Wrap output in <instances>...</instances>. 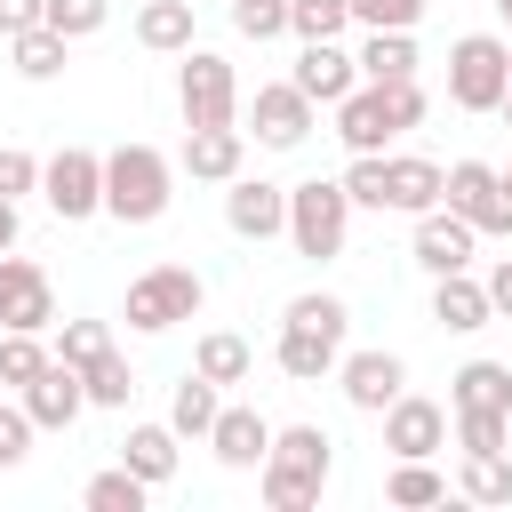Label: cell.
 Instances as JSON below:
<instances>
[{"label":"cell","instance_id":"39","mask_svg":"<svg viewBox=\"0 0 512 512\" xmlns=\"http://www.w3.org/2000/svg\"><path fill=\"white\" fill-rule=\"evenodd\" d=\"M280 320H304V328H352V312H344V296H328V288H304V296H288V312Z\"/></svg>","mask_w":512,"mask_h":512},{"label":"cell","instance_id":"40","mask_svg":"<svg viewBox=\"0 0 512 512\" xmlns=\"http://www.w3.org/2000/svg\"><path fill=\"white\" fill-rule=\"evenodd\" d=\"M232 32L240 40H280L288 32V0H232Z\"/></svg>","mask_w":512,"mask_h":512},{"label":"cell","instance_id":"25","mask_svg":"<svg viewBox=\"0 0 512 512\" xmlns=\"http://www.w3.org/2000/svg\"><path fill=\"white\" fill-rule=\"evenodd\" d=\"M192 368H200L208 384H248V376H256V344L232 336V328H208V336L192 344Z\"/></svg>","mask_w":512,"mask_h":512},{"label":"cell","instance_id":"45","mask_svg":"<svg viewBox=\"0 0 512 512\" xmlns=\"http://www.w3.org/2000/svg\"><path fill=\"white\" fill-rule=\"evenodd\" d=\"M32 24H48V0H0V40H16Z\"/></svg>","mask_w":512,"mask_h":512},{"label":"cell","instance_id":"12","mask_svg":"<svg viewBox=\"0 0 512 512\" xmlns=\"http://www.w3.org/2000/svg\"><path fill=\"white\" fill-rule=\"evenodd\" d=\"M336 384H344V400H352L360 416H384V408L408 392V360L384 352V344H368V352H344V360H336Z\"/></svg>","mask_w":512,"mask_h":512},{"label":"cell","instance_id":"35","mask_svg":"<svg viewBox=\"0 0 512 512\" xmlns=\"http://www.w3.org/2000/svg\"><path fill=\"white\" fill-rule=\"evenodd\" d=\"M448 416H456V448L464 456H496L512 440V416L504 408H448Z\"/></svg>","mask_w":512,"mask_h":512},{"label":"cell","instance_id":"42","mask_svg":"<svg viewBox=\"0 0 512 512\" xmlns=\"http://www.w3.org/2000/svg\"><path fill=\"white\" fill-rule=\"evenodd\" d=\"M344 192H352V208H376V216H384V152H352Z\"/></svg>","mask_w":512,"mask_h":512},{"label":"cell","instance_id":"32","mask_svg":"<svg viewBox=\"0 0 512 512\" xmlns=\"http://www.w3.org/2000/svg\"><path fill=\"white\" fill-rule=\"evenodd\" d=\"M456 496H464V504H512V456H504V448H496V456H464Z\"/></svg>","mask_w":512,"mask_h":512},{"label":"cell","instance_id":"47","mask_svg":"<svg viewBox=\"0 0 512 512\" xmlns=\"http://www.w3.org/2000/svg\"><path fill=\"white\" fill-rule=\"evenodd\" d=\"M16 248V200H0V256Z\"/></svg>","mask_w":512,"mask_h":512},{"label":"cell","instance_id":"14","mask_svg":"<svg viewBox=\"0 0 512 512\" xmlns=\"http://www.w3.org/2000/svg\"><path fill=\"white\" fill-rule=\"evenodd\" d=\"M272 432H280V424H272V416H256L248 400H224V408H216V424H208V448H216V464H224V472H256V464L272 456Z\"/></svg>","mask_w":512,"mask_h":512},{"label":"cell","instance_id":"19","mask_svg":"<svg viewBox=\"0 0 512 512\" xmlns=\"http://www.w3.org/2000/svg\"><path fill=\"white\" fill-rule=\"evenodd\" d=\"M384 448H392V456H440V448H448V408L424 400V392H400V400L384 408Z\"/></svg>","mask_w":512,"mask_h":512},{"label":"cell","instance_id":"13","mask_svg":"<svg viewBox=\"0 0 512 512\" xmlns=\"http://www.w3.org/2000/svg\"><path fill=\"white\" fill-rule=\"evenodd\" d=\"M0 328H32V336H48L56 328V288H48V272L32 264V256H0Z\"/></svg>","mask_w":512,"mask_h":512},{"label":"cell","instance_id":"36","mask_svg":"<svg viewBox=\"0 0 512 512\" xmlns=\"http://www.w3.org/2000/svg\"><path fill=\"white\" fill-rule=\"evenodd\" d=\"M288 32L296 40H344L352 32V0H288Z\"/></svg>","mask_w":512,"mask_h":512},{"label":"cell","instance_id":"26","mask_svg":"<svg viewBox=\"0 0 512 512\" xmlns=\"http://www.w3.org/2000/svg\"><path fill=\"white\" fill-rule=\"evenodd\" d=\"M448 408H504L512 416V368L504 360H464L448 376Z\"/></svg>","mask_w":512,"mask_h":512},{"label":"cell","instance_id":"38","mask_svg":"<svg viewBox=\"0 0 512 512\" xmlns=\"http://www.w3.org/2000/svg\"><path fill=\"white\" fill-rule=\"evenodd\" d=\"M352 24L360 32H416L424 24V0H352Z\"/></svg>","mask_w":512,"mask_h":512},{"label":"cell","instance_id":"5","mask_svg":"<svg viewBox=\"0 0 512 512\" xmlns=\"http://www.w3.org/2000/svg\"><path fill=\"white\" fill-rule=\"evenodd\" d=\"M504 88H512V40L504 32L448 40V104L456 112H504Z\"/></svg>","mask_w":512,"mask_h":512},{"label":"cell","instance_id":"17","mask_svg":"<svg viewBox=\"0 0 512 512\" xmlns=\"http://www.w3.org/2000/svg\"><path fill=\"white\" fill-rule=\"evenodd\" d=\"M472 248H480V232H472V224H464L448 200L416 216V248H408V256H416L432 280H440V272H472Z\"/></svg>","mask_w":512,"mask_h":512},{"label":"cell","instance_id":"50","mask_svg":"<svg viewBox=\"0 0 512 512\" xmlns=\"http://www.w3.org/2000/svg\"><path fill=\"white\" fill-rule=\"evenodd\" d=\"M504 192H512V168H504Z\"/></svg>","mask_w":512,"mask_h":512},{"label":"cell","instance_id":"34","mask_svg":"<svg viewBox=\"0 0 512 512\" xmlns=\"http://www.w3.org/2000/svg\"><path fill=\"white\" fill-rule=\"evenodd\" d=\"M48 360H56V352H48L32 328H0V384H8V392H24Z\"/></svg>","mask_w":512,"mask_h":512},{"label":"cell","instance_id":"31","mask_svg":"<svg viewBox=\"0 0 512 512\" xmlns=\"http://www.w3.org/2000/svg\"><path fill=\"white\" fill-rule=\"evenodd\" d=\"M80 384H88V408H128V400H136V368L120 360V344L96 352V360L80 368Z\"/></svg>","mask_w":512,"mask_h":512},{"label":"cell","instance_id":"18","mask_svg":"<svg viewBox=\"0 0 512 512\" xmlns=\"http://www.w3.org/2000/svg\"><path fill=\"white\" fill-rule=\"evenodd\" d=\"M16 400H24V416H32L40 432H72V424H80V408H88V384H80V368H72V360H48Z\"/></svg>","mask_w":512,"mask_h":512},{"label":"cell","instance_id":"30","mask_svg":"<svg viewBox=\"0 0 512 512\" xmlns=\"http://www.w3.org/2000/svg\"><path fill=\"white\" fill-rule=\"evenodd\" d=\"M392 504H448V472H432V456H392V480H384Z\"/></svg>","mask_w":512,"mask_h":512},{"label":"cell","instance_id":"22","mask_svg":"<svg viewBox=\"0 0 512 512\" xmlns=\"http://www.w3.org/2000/svg\"><path fill=\"white\" fill-rule=\"evenodd\" d=\"M432 320H440L448 336H480V328L496 320L488 280H472V272H440V280H432Z\"/></svg>","mask_w":512,"mask_h":512},{"label":"cell","instance_id":"2","mask_svg":"<svg viewBox=\"0 0 512 512\" xmlns=\"http://www.w3.org/2000/svg\"><path fill=\"white\" fill-rule=\"evenodd\" d=\"M424 112H432V96H424L416 80H360V88L336 104V136H344V152H384V144L408 136Z\"/></svg>","mask_w":512,"mask_h":512},{"label":"cell","instance_id":"49","mask_svg":"<svg viewBox=\"0 0 512 512\" xmlns=\"http://www.w3.org/2000/svg\"><path fill=\"white\" fill-rule=\"evenodd\" d=\"M504 120H512V88H504Z\"/></svg>","mask_w":512,"mask_h":512},{"label":"cell","instance_id":"10","mask_svg":"<svg viewBox=\"0 0 512 512\" xmlns=\"http://www.w3.org/2000/svg\"><path fill=\"white\" fill-rule=\"evenodd\" d=\"M312 120H320V104H312L296 80H264V88L248 96V128H256L264 152H296V144L312 136Z\"/></svg>","mask_w":512,"mask_h":512},{"label":"cell","instance_id":"28","mask_svg":"<svg viewBox=\"0 0 512 512\" xmlns=\"http://www.w3.org/2000/svg\"><path fill=\"white\" fill-rule=\"evenodd\" d=\"M216 408H224V384H208L200 368L168 392V424L184 432V440H208V424H216Z\"/></svg>","mask_w":512,"mask_h":512},{"label":"cell","instance_id":"33","mask_svg":"<svg viewBox=\"0 0 512 512\" xmlns=\"http://www.w3.org/2000/svg\"><path fill=\"white\" fill-rule=\"evenodd\" d=\"M144 496H152V480H136L128 464H112V472H96V480L80 488L88 512H144Z\"/></svg>","mask_w":512,"mask_h":512},{"label":"cell","instance_id":"37","mask_svg":"<svg viewBox=\"0 0 512 512\" xmlns=\"http://www.w3.org/2000/svg\"><path fill=\"white\" fill-rule=\"evenodd\" d=\"M96 352H112V328H104V320H56V360L88 368Z\"/></svg>","mask_w":512,"mask_h":512},{"label":"cell","instance_id":"48","mask_svg":"<svg viewBox=\"0 0 512 512\" xmlns=\"http://www.w3.org/2000/svg\"><path fill=\"white\" fill-rule=\"evenodd\" d=\"M496 24H504V40H512V0H496Z\"/></svg>","mask_w":512,"mask_h":512},{"label":"cell","instance_id":"24","mask_svg":"<svg viewBox=\"0 0 512 512\" xmlns=\"http://www.w3.org/2000/svg\"><path fill=\"white\" fill-rule=\"evenodd\" d=\"M192 32H200L192 0H144V8H136V40H144L152 56H184Z\"/></svg>","mask_w":512,"mask_h":512},{"label":"cell","instance_id":"23","mask_svg":"<svg viewBox=\"0 0 512 512\" xmlns=\"http://www.w3.org/2000/svg\"><path fill=\"white\" fill-rule=\"evenodd\" d=\"M120 464H128L136 480L168 488V480H176V464H184V432H176V424H128V440H120Z\"/></svg>","mask_w":512,"mask_h":512},{"label":"cell","instance_id":"11","mask_svg":"<svg viewBox=\"0 0 512 512\" xmlns=\"http://www.w3.org/2000/svg\"><path fill=\"white\" fill-rule=\"evenodd\" d=\"M224 224L240 232V240H288V184H272V176H232L224 184Z\"/></svg>","mask_w":512,"mask_h":512},{"label":"cell","instance_id":"16","mask_svg":"<svg viewBox=\"0 0 512 512\" xmlns=\"http://www.w3.org/2000/svg\"><path fill=\"white\" fill-rule=\"evenodd\" d=\"M448 200V168L424 152H384V216H424Z\"/></svg>","mask_w":512,"mask_h":512},{"label":"cell","instance_id":"41","mask_svg":"<svg viewBox=\"0 0 512 512\" xmlns=\"http://www.w3.org/2000/svg\"><path fill=\"white\" fill-rule=\"evenodd\" d=\"M48 24H56L64 40H88V32L112 24V0H48Z\"/></svg>","mask_w":512,"mask_h":512},{"label":"cell","instance_id":"3","mask_svg":"<svg viewBox=\"0 0 512 512\" xmlns=\"http://www.w3.org/2000/svg\"><path fill=\"white\" fill-rule=\"evenodd\" d=\"M176 200V160L160 144H120L104 152V216L112 224H160Z\"/></svg>","mask_w":512,"mask_h":512},{"label":"cell","instance_id":"43","mask_svg":"<svg viewBox=\"0 0 512 512\" xmlns=\"http://www.w3.org/2000/svg\"><path fill=\"white\" fill-rule=\"evenodd\" d=\"M32 416H24V400H0V472H16L24 456H32Z\"/></svg>","mask_w":512,"mask_h":512},{"label":"cell","instance_id":"1","mask_svg":"<svg viewBox=\"0 0 512 512\" xmlns=\"http://www.w3.org/2000/svg\"><path fill=\"white\" fill-rule=\"evenodd\" d=\"M328 472H336V440L320 424H280L272 432V456L256 464V488H264L272 512H312L320 488H328Z\"/></svg>","mask_w":512,"mask_h":512},{"label":"cell","instance_id":"27","mask_svg":"<svg viewBox=\"0 0 512 512\" xmlns=\"http://www.w3.org/2000/svg\"><path fill=\"white\" fill-rule=\"evenodd\" d=\"M352 56H360V80H416V64H424L416 32H368Z\"/></svg>","mask_w":512,"mask_h":512},{"label":"cell","instance_id":"7","mask_svg":"<svg viewBox=\"0 0 512 512\" xmlns=\"http://www.w3.org/2000/svg\"><path fill=\"white\" fill-rule=\"evenodd\" d=\"M176 112H184V128H232L240 120V72H232V56L184 48V64H176Z\"/></svg>","mask_w":512,"mask_h":512},{"label":"cell","instance_id":"9","mask_svg":"<svg viewBox=\"0 0 512 512\" xmlns=\"http://www.w3.org/2000/svg\"><path fill=\"white\" fill-rule=\"evenodd\" d=\"M448 208H456L480 240H512V192H504V168H488V160H448Z\"/></svg>","mask_w":512,"mask_h":512},{"label":"cell","instance_id":"15","mask_svg":"<svg viewBox=\"0 0 512 512\" xmlns=\"http://www.w3.org/2000/svg\"><path fill=\"white\" fill-rule=\"evenodd\" d=\"M288 80H296V88H304L312 104H328V112H336V104H344V96L360 88V56H352L344 40H304V48H296V72H288Z\"/></svg>","mask_w":512,"mask_h":512},{"label":"cell","instance_id":"4","mask_svg":"<svg viewBox=\"0 0 512 512\" xmlns=\"http://www.w3.org/2000/svg\"><path fill=\"white\" fill-rule=\"evenodd\" d=\"M344 240H352V192H344V176L288 184V248L312 256V264H328V256H344Z\"/></svg>","mask_w":512,"mask_h":512},{"label":"cell","instance_id":"21","mask_svg":"<svg viewBox=\"0 0 512 512\" xmlns=\"http://www.w3.org/2000/svg\"><path fill=\"white\" fill-rule=\"evenodd\" d=\"M272 360H280V376H288V384H320V376H336V360H344V336H336V328L280 320V344H272Z\"/></svg>","mask_w":512,"mask_h":512},{"label":"cell","instance_id":"6","mask_svg":"<svg viewBox=\"0 0 512 512\" xmlns=\"http://www.w3.org/2000/svg\"><path fill=\"white\" fill-rule=\"evenodd\" d=\"M200 304H208V280H200L192 264H152V272H136V280H128V304H120V320H128L136 336H160V328L192 320Z\"/></svg>","mask_w":512,"mask_h":512},{"label":"cell","instance_id":"29","mask_svg":"<svg viewBox=\"0 0 512 512\" xmlns=\"http://www.w3.org/2000/svg\"><path fill=\"white\" fill-rule=\"evenodd\" d=\"M8 56H16V80H56V72H64V56H72V40H64L56 24H32V32H16V40H8Z\"/></svg>","mask_w":512,"mask_h":512},{"label":"cell","instance_id":"46","mask_svg":"<svg viewBox=\"0 0 512 512\" xmlns=\"http://www.w3.org/2000/svg\"><path fill=\"white\" fill-rule=\"evenodd\" d=\"M488 304H496V320H512V256L488 264Z\"/></svg>","mask_w":512,"mask_h":512},{"label":"cell","instance_id":"8","mask_svg":"<svg viewBox=\"0 0 512 512\" xmlns=\"http://www.w3.org/2000/svg\"><path fill=\"white\" fill-rule=\"evenodd\" d=\"M40 200H48L64 224H80V216H104V152H88V144H64L56 160H40Z\"/></svg>","mask_w":512,"mask_h":512},{"label":"cell","instance_id":"20","mask_svg":"<svg viewBox=\"0 0 512 512\" xmlns=\"http://www.w3.org/2000/svg\"><path fill=\"white\" fill-rule=\"evenodd\" d=\"M176 168H184L192 184H232V176L248 168V128H184Z\"/></svg>","mask_w":512,"mask_h":512},{"label":"cell","instance_id":"44","mask_svg":"<svg viewBox=\"0 0 512 512\" xmlns=\"http://www.w3.org/2000/svg\"><path fill=\"white\" fill-rule=\"evenodd\" d=\"M24 192H40V160L16 152V144H0V200H24Z\"/></svg>","mask_w":512,"mask_h":512}]
</instances>
